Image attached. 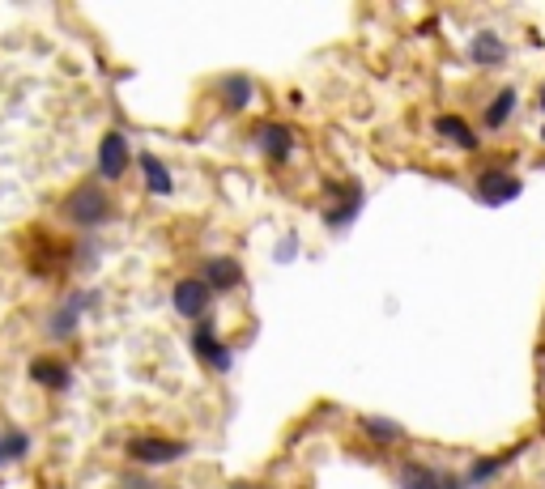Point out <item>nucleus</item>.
<instances>
[{"label": "nucleus", "mask_w": 545, "mask_h": 489, "mask_svg": "<svg viewBox=\"0 0 545 489\" xmlns=\"http://www.w3.org/2000/svg\"><path fill=\"white\" fill-rule=\"evenodd\" d=\"M362 430H367L371 439H379V442H392V439H401V434H405V430H401L397 421H388V417H367V421H362Z\"/></svg>", "instance_id": "obj_18"}, {"label": "nucleus", "mask_w": 545, "mask_h": 489, "mask_svg": "<svg viewBox=\"0 0 545 489\" xmlns=\"http://www.w3.org/2000/svg\"><path fill=\"white\" fill-rule=\"evenodd\" d=\"M511 111H516V90L508 86V90H498V98L486 107V128H503Z\"/></svg>", "instance_id": "obj_16"}, {"label": "nucleus", "mask_w": 545, "mask_h": 489, "mask_svg": "<svg viewBox=\"0 0 545 489\" xmlns=\"http://www.w3.org/2000/svg\"><path fill=\"white\" fill-rule=\"evenodd\" d=\"M503 468V460H477V464L469 468V481L473 485H482V481H490V473H498Z\"/></svg>", "instance_id": "obj_20"}, {"label": "nucleus", "mask_w": 545, "mask_h": 489, "mask_svg": "<svg viewBox=\"0 0 545 489\" xmlns=\"http://www.w3.org/2000/svg\"><path fill=\"white\" fill-rule=\"evenodd\" d=\"M537 102H541V111H545V86H541V94H537Z\"/></svg>", "instance_id": "obj_22"}, {"label": "nucleus", "mask_w": 545, "mask_h": 489, "mask_svg": "<svg viewBox=\"0 0 545 489\" xmlns=\"http://www.w3.org/2000/svg\"><path fill=\"white\" fill-rule=\"evenodd\" d=\"M541 141H545V133H541Z\"/></svg>", "instance_id": "obj_25"}, {"label": "nucleus", "mask_w": 545, "mask_h": 489, "mask_svg": "<svg viewBox=\"0 0 545 489\" xmlns=\"http://www.w3.org/2000/svg\"><path fill=\"white\" fill-rule=\"evenodd\" d=\"M192 349H197V357H200V362H209L213 370H230V354H226V345L213 336L209 319L197 328V336H192Z\"/></svg>", "instance_id": "obj_7"}, {"label": "nucleus", "mask_w": 545, "mask_h": 489, "mask_svg": "<svg viewBox=\"0 0 545 489\" xmlns=\"http://www.w3.org/2000/svg\"><path fill=\"white\" fill-rule=\"evenodd\" d=\"M90 303H94V293H73V298H69V303L51 315V336H69V332L77 328V319L86 315Z\"/></svg>", "instance_id": "obj_8"}, {"label": "nucleus", "mask_w": 545, "mask_h": 489, "mask_svg": "<svg viewBox=\"0 0 545 489\" xmlns=\"http://www.w3.org/2000/svg\"><path fill=\"white\" fill-rule=\"evenodd\" d=\"M30 375H35L43 388H56V391H64L73 383L69 379V367H64V362H48V357H35V362H30Z\"/></svg>", "instance_id": "obj_12"}, {"label": "nucleus", "mask_w": 545, "mask_h": 489, "mask_svg": "<svg viewBox=\"0 0 545 489\" xmlns=\"http://www.w3.org/2000/svg\"><path fill=\"white\" fill-rule=\"evenodd\" d=\"M520 192H524L520 179L508 171H495V166L477 179V200H482V205H508V200H516Z\"/></svg>", "instance_id": "obj_4"}, {"label": "nucleus", "mask_w": 545, "mask_h": 489, "mask_svg": "<svg viewBox=\"0 0 545 489\" xmlns=\"http://www.w3.org/2000/svg\"><path fill=\"white\" fill-rule=\"evenodd\" d=\"M358 208H362V192H349L346 200H341V208H328V213H324V221H328V226H346L349 218H358Z\"/></svg>", "instance_id": "obj_17"}, {"label": "nucleus", "mask_w": 545, "mask_h": 489, "mask_svg": "<svg viewBox=\"0 0 545 489\" xmlns=\"http://www.w3.org/2000/svg\"><path fill=\"white\" fill-rule=\"evenodd\" d=\"M239 489H248V485H239Z\"/></svg>", "instance_id": "obj_24"}, {"label": "nucleus", "mask_w": 545, "mask_h": 489, "mask_svg": "<svg viewBox=\"0 0 545 489\" xmlns=\"http://www.w3.org/2000/svg\"><path fill=\"white\" fill-rule=\"evenodd\" d=\"M469 56H473V64H498L503 56H508V48H503V38H498V35L482 30V35H473Z\"/></svg>", "instance_id": "obj_11"}, {"label": "nucleus", "mask_w": 545, "mask_h": 489, "mask_svg": "<svg viewBox=\"0 0 545 489\" xmlns=\"http://www.w3.org/2000/svg\"><path fill=\"white\" fill-rule=\"evenodd\" d=\"M397 485H401V489H439V485H443V473H434V468H418V464H409V468H401Z\"/></svg>", "instance_id": "obj_14"}, {"label": "nucleus", "mask_w": 545, "mask_h": 489, "mask_svg": "<svg viewBox=\"0 0 545 489\" xmlns=\"http://www.w3.org/2000/svg\"><path fill=\"white\" fill-rule=\"evenodd\" d=\"M64 213L77 221V226H86V230H94V226H102V221L112 218V200L99 192V187H77L73 196H69V205H64Z\"/></svg>", "instance_id": "obj_1"}, {"label": "nucleus", "mask_w": 545, "mask_h": 489, "mask_svg": "<svg viewBox=\"0 0 545 489\" xmlns=\"http://www.w3.org/2000/svg\"><path fill=\"white\" fill-rule=\"evenodd\" d=\"M290 256H294V239H290V243H282V247H277V260H290Z\"/></svg>", "instance_id": "obj_21"}, {"label": "nucleus", "mask_w": 545, "mask_h": 489, "mask_svg": "<svg viewBox=\"0 0 545 489\" xmlns=\"http://www.w3.org/2000/svg\"><path fill=\"white\" fill-rule=\"evenodd\" d=\"M0 447H5V460H22V455L30 452V439H26L22 430H9V434L0 439Z\"/></svg>", "instance_id": "obj_19"}, {"label": "nucleus", "mask_w": 545, "mask_h": 489, "mask_svg": "<svg viewBox=\"0 0 545 489\" xmlns=\"http://www.w3.org/2000/svg\"><path fill=\"white\" fill-rule=\"evenodd\" d=\"M141 171H145V184H149V192H158V196H171V175H166V166H162L154 154H145L141 158Z\"/></svg>", "instance_id": "obj_15"}, {"label": "nucleus", "mask_w": 545, "mask_h": 489, "mask_svg": "<svg viewBox=\"0 0 545 489\" xmlns=\"http://www.w3.org/2000/svg\"><path fill=\"white\" fill-rule=\"evenodd\" d=\"M251 94H256V86H251L243 73H235V77H226L222 81V98H226V107L230 111H243L251 102Z\"/></svg>", "instance_id": "obj_13"}, {"label": "nucleus", "mask_w": 545, "mask_h": 489, "mask_svg": "<svg viewBox=\"0 0 545 489\" xmlns=\"http://www.w3.org/2000/svg\"><path fill=\"white\" fill-rule=\"evenodd\" d=\"M251 136H256V149H261L269 162H285L290 158V149H294V133L282 128V123H261Z\"/></svg>", "instance_id": "obj_6"}, {"label": "nucleus", "mask_w": 545, "mask_h": 489, "mask_svg": "<svg viewBox=\"0 0 545 489\" xmlns=\"http://www.w3.org/2000/svg\"><path fill=\"white\" fill-rule=\"evenodd\" d=\"M434 133L447 136V141H452V145H460V149H477V145H482V141L473 136V128L460 120V115H439V120H434Z\"/></svg>", "instance_id": "obj_10"}, {"label": "nucleus", "mask_w": 545, "mask_h": 489, "mask_svg": "<svg viewBox=\"0 0 545 489\" xmlns=\"http://www.w3.org/2000/svg\"><path fill=\"white\" fill-rule=\"evenodd\" d=\"M0 464H5V447H0Z\"/></svg>", "instance_id": "obj_23"}, {"label": "nucleus", "mask_w": 545, "mask_h": 489, "mask_svg": "<svg viewBox=\"0 0 545 489\" xmlns=\"http://www.w3.org/2000/svg\"><path fill=\"white\" fill-rule=\"evenodd\" d=\"M128 455L136 464H175L187 455V442H171V439H133L128 442Z\"/></svg>", "instance_id": "obj_2"}, {"label": "nucleus", "mask_w": 545, "mask_h": 489, "mask_svg": "<svg viewBox=\"0 0 545 489\" xmlns=\"http://www.w3.org/2000/svg\"><path fill=\"white\" fill-rule=\"evenodd\" d=\"M200 282L209 285V290H235V285L243 282V269H239L235 260H209Z\"/></svg>", "instance_id": "obj_9"}, {"label": "nucleus", "mask_w": 545, "mask_h": 489, "mask_svg": "<svg viewBox=\"0 0 545 489\" xmlns=\"http://www.w3.org/2000/svg\"><path fill=\"white\" fill-rule=\"evenodd\" d=\"M209 298H213V290L200 277H184V282L175 285V293H171V303H175V311L184 319H200L205 311H209Z\"/></svg>", "instance_id": "obj_3"}, {"label": "nucleus", "mask_w": 545, "mask_h": 489, "mask_svg": "<svg viewBox=\"0 0 545 489\" xmlns=\"http://www.w3.org/2000/svg\"><path fill=\"white\" fill-rule=\"evenodd\" d=\"M124 171H128V136L107 133L99 141V175L102 179H120Z\"/></svg>", "instance_id": "obj_5"}]
</instances>
